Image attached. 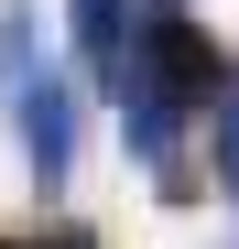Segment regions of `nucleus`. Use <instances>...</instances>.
I'll return each mask as SVG.
<instances>
[{"label": "nucleus", "instance_id": "f257e3e1", "mask_svg": "<svg viewBox=\"0 0 239 249\" xmlns=\"http://www.w3.org/2000/svg\"><path fill=\"white\" fill-rule=\"evenodd\" d=\"M228 76H239V54L185 11V0H141V44H131V76H120L109 108H120V130H131V152L152 162L163 195H185V130L218 119Z\"/></svg>", "mask_w": 239, "mask_h": 249}, {"label": "nucleus", "instance_id": "f03ea898", "mask_svg": "<svg viewBox=\"0 0 239 249\" xmlns=\"http://www.w3.org/2000/svg\"><path fill=\"white\" fill-rule=\"evenodd\" d=\"M0 108H11V152H22L33 195H55L76 174V98L55 76V44H44V22H33V0L0 11Z\"/></svg>", "mask_w": 239, "mask_h": 249}, {"label": "nucleus", "instance_id": "7ed1b4c3", "mask_svg": "<svg viewBox=\"0 0 239 249\" xmlns=\"http://www.w3.org/2000/svg\"><path fill=\"white\" fill-rule=\"evenodd\" d=\"M65 22H76V54H87V87L120 98L131 44H141V0H65Z\"/></svg>", "mask_w": 239, "mask_h": 249}, {"label": "nucleus", "instance_id": "20e7f679", "mask_svg": "<svg viewBox=\"0 0 239 249\" xmlns=\"http://www.w3.org/2000/svg\"><path fill=\"white\" fill-rule=\"evenodd\" d=\"M218 184L239 195V76H228V98H218Z\"/></svg>", "mask_w": 239, "mask_h": 249}, {"label": "nucleus", "instance_id": "39448f33", "mask_svg": "<svg viewBox=\"0 0 239 249\" xmlns=\"http://www.w3.org/2000/svg\"><path fill=\"white\" fill-rule=\"evenodd\" d=\"M0 249H98V228H44V238H0Z\"/></svg>", "mask_w": 239, "mask_h": 249}]
</instances>
